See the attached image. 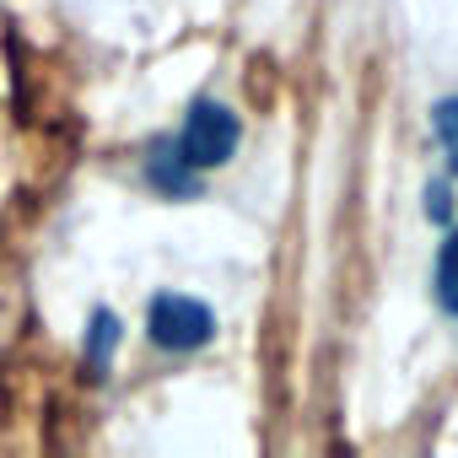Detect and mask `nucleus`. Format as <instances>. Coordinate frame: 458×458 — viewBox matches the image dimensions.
<instances>
[{
  "instance_id": "nucleus-1",
  "label": "nucleus",
  "mask_w": 458,
  "mask_h": 458,
  "mask_svg": "<svg viewBox=\"0 0 458 458\" xmlns=\"http://www.w3.org/2000/svg\"><path fill=\"white\" fill-rule=\"evenodd\" d=\"M238 140H243V124H238V114L226 108V103H210V98H199V103L189 108L183 130L173 135V151H178V157H183L194 173H210V167H226V162H233Z\"/></svg>"
},
{
  "instance_id": "nucleus-2",
  "label": "nucleus",
  "mask_w": 458,
  "mask_h": 458,
  "mask_svg": "<svg viewBox=\"0 0 458 458\" xmlns=\"http://www.w3.org/2000/svg\"><path fill=\"white\" fill-rule=\"evenodd\" d=\"M146 335H151V345H157V351H173V356H183V351H199V345H210V335H216V313H210L199 297L162 292V297L151 302Z\"/></svg>"
},
{
  "instance_id": "nucleus-3",
  "label": "nucleus",
  "mask_w": 458,
  "mask_h": 458,
  "mask_svg": "<svg viewBox=\"0 0 458 458\" xmlns=\"http://www.w3.org/2000/svg\"><path fill=\"white\" fill-rule=\"evenodd\" d=\"M146 178H151V189L167 194V199H194L199 183H205V173H194V167L173 151V140H162V146L146 157Z\"/></svg>"
},
{
  "instance_id": "nucleus-4",
  "label": "nucleus",
  "mask_w": 458,
  "mask_h": 458,
  "mask_svg": "<svg viewBox=\"0 0 458 458\" xmlns=\"http://www.w3.org/2000/svg\"><path fill=\"white\" fill-rule=\"evenodd\" d=\"M437 308L447 318H458V226H447V243L437 249V276H431Z\"/></svg>"
},
{
  "instance_id": "nucleus-5",
  "label": "nucleus",
  "mask_w": 458,
  "mask_h": 458,
  "mask_svg": "<svg viewBox=\"0 0 458 458\" xmlns=\"http://www.w3.org/2000/svg\"><path fill=\"white\" fill-rule=\"evenodd\" d=\"M114 345H119V318H114L108 308H98V313H92V329H87V367H92L98 377L108 372Z\"/></svg>"
},
{
  "instance_id": "nucleus-6",
  "label": "nucleus",
  "mask_w": 458,
  "mask_h": 458,
  "mask_svg": "<svg viewBox=\"0 0 458 458\" xmlns=\"http://www.w3.org/2000/svg\"><path fill=\"white\" fill-rule=\"evenodd\" d=\"M431 130H437V146L447 157V178H458V98H442L431 108Z\"/></svg>"
},
{
  "instance_id": "nucleus-7",
  "label": "nucleus",
  "mask_w": 458,
  "mask_h": 458,
  "mask_svg": "<svg viewBox=\"0 0 458 458\" xmlns=\"http://www.w3.org/2000/svg\"><path fill=\"white\" fill-rule=\"evenodd\" d=\"M426 216H431V221H442V226L453 221V189H447V178H437V183L426 189Z\"/></svg>"
}]
</instances>
